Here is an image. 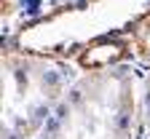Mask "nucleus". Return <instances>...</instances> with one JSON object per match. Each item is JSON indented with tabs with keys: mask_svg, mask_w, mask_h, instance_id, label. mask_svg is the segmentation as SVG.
Listing matches in <instances>:
<instances>
[{
	"mask_svg": "<svg viewBox=\"0 0 150 139\" xmlns=\"http://www.w3.org/2000/svg\"><path fill=\"white\" fill-rule=\"evenodd\" d=\"M137 62L81 70L38 139H139Z\"/></svg>",
	"mask_w": 150,
	"mask_h": 139,
	"instance_id": "nucleus-1",
	"label": "nucleus"
},
{
	"mask_svg": "<svg viewBox=\"0 0 150 139\" xmlns=\"http://www.w3.org/2000/svg\"><path fill=\"white\" fill-rule=\"evenodd\" d=\"M147 11L150 0H78L19 24L6 40L27 51L75 62L91 46L126 37L131 24Z\"/></svg>",
	"mask_w": 150,
	"mask_h": 139,
	"instance_id": "nucleus-2",
	"label": "nucleus"
},
{
	"mask_svg": "<svg viewBox=\"0 0 150 139\" xmlns=\"http://www.w3.org/2000/svg\"><path fill=\"white\" fill-rule=\"evenodd\" d=\"M81 75L70 59L3 43V139H38Z\"/></svg>",
	"mask_w": 150,
	"mask_h": 139,
	"instance_id": "nucleus-3",
	"label": "nucleus"
},
{
	"mask_svg": "<svg viewBox=\"0 0 150 139\" xmlns=\"http://www.w3.org/2000/svg\"><path fill=\"white\" fill-rule=\"evenodd\" d=\"M129 43H131V51H134V59L137 64L147 67L150 64V11L142 13L134 24H131V30L126 32Z\"/></svg>",
	"mask_w": 150,
	"mask_h": 139,
	"instance_id": "nucleus-4",
	"label": "nucleus"
},
{
	"mask_svg": "<svg viewBox=\"0 0 150 139\" xmlns=\"http://www.w3.org/2000/svg\"><path fill=\"white\" fill-rule=\"evenodd\" d=\"M139 123L142 139H150V64L139 72Z\"/></svg>",
	"mask_w": 150,
	"mask_h": 139,
	"instance_id": "nucleus-5",
	"label": "nucleus"
},
{
	"mask_svg": "<svg viewBox=\"0 0 150 139\" xmlns=\"http://www.w3.org/2000/svg\"><path fill=\"white\" fill-rule=\"evenodd\" d=\"M27 3V0H3V22L11 24L13 19L22 13V6Z\"/></svg>",
	"mask_w": 150,
	"mask_h": 139,
	"instance_id": "nucleus-6",
	"label": "nucleus"
},
{
	"mask_svg": "<svg viewBox=\"0 0 150 139\" xmlns=\"http://www.w3.org/2000/svg\"><path fill=\"white\" fill-rule=\"evenodd\" d=\"M40 6H46L48 11L51 8H56V6H67V3H78V0H38Z\"/></svg>",
	"mask_w": 150,
	"mask_h": 139,
	"instance_id": "nucleus-7",
	"label": "nucleus"
}]
</instances>
